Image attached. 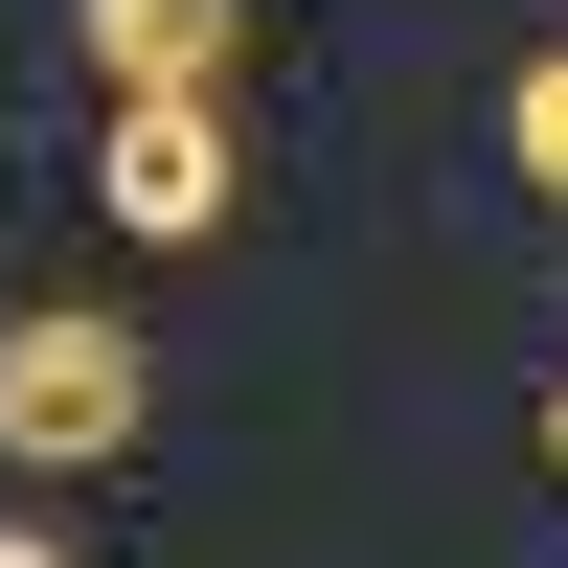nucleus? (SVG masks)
<instances>
[{
  "label": "nucleus",
  "instance_id": "obj_1",
  "mask_svg": "<svg viewBox=\"0 0 568 568\" xmlns=\"http://www.w3.org/2000/svg\"><path fill=\"white\" fill-rule=\"evenodd\" d=\"M136 409H160L136 318H0V455H23V478H91V455H136Z\"/></svg>",
  "mask_w": 568,
  "mask_h": 568
},
{
  "label": "nucleus",
  "instance_id": "obj_2",
  "mask_svg": "<svg viewBox=\"0 0 568 568\" xmlns=\"http://www.w3.org/2000/svg\"><path fill=\"white\" fill-rule=\"evenodd\" d=\"M227 182H251V160H227V91H114L91 205H114L136 251H205V227H227Z\"/></svg>",
  "mask_w": 568,
  "mask_h": 568
},
{
  "label": "nucleus",
  "instance_id": "obj_3",
  "mask_svg": "<svg viewBox=\"0 0 568 568\" xmlns=\"http://www.w3.org/2000/svg\"><path fill=\"white\" fill-rule=\"evenodd\" d=\"M227 45H251V0H91V69L114 91H227Z\"/></svg>",
  "mask_w": 568,
  "mask_h": 568
},
{
  "label": "nucleus",
  "instance_id": "obj_4",
  "mask_svg": "<svg viewBox=\"0 0 568 568\" xmlns=\"http://www.w3.org/2000/svg\"><path fill=\"white\" fill-rule=\"evenodd\" d=\"M500 160H524L546 205H568V45H524V91H500Z\"/></svg>",
  "mask_w": 568,
  "mask_h": 568
},
{
  "label": "nucleus",
  "instance_id": "obj_5",
  "mask_svg": "<svg viewBox=\"0 0 568 568\" xmlns=\"http://www.w3.org/2000/svg\"><path fill=\"white\" fill-rule=\"evenodd\" d=\"M0 568H69V524H0Z\"/></svg>",
  "mask_w": 568,
  "mask_h": 568
},
{
  "label": "nucleus",
  "instance_id": "obj_6",
  "mask_svg": "<svg viewBox=\"0 0 568 568\" xmlns=\"http://www.w3.org/2000/svg\"><path fill=\"white\" fill-rule=\"evenodd\" d=\"M546 455H568V387H546Z\"/></svg>",
  "mask_w": 568,
  "mask_h": 568
}]
</instances>
